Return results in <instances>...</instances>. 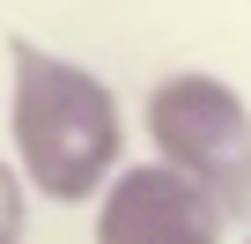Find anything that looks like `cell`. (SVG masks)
Wrapping results in <instances>:
<instances>
[{
    "label": "cell",
    "mask_w": 251,
    "mask_h": 244,
    "mask_svg": "<svg viewBox=\"0 0 251 244\" xmlns=\"http://www.w3.org/2000/svg\"><path fill=\"white\" fill-rule=\"evenodd\" d=\"M8 141L23 156V185L37 200H103L111 178L126 170V118L103 74L45 52V45H8Z\"/></svg>",
    "instance_id": "6da1fadb"
},
{
    "label": "cell",
    "mask_w": 251,
    "mask_h": 244,
    "mask_svg": "<svg viewBox=\"0 0 251 244\" xmlns=\"http://www.w3.org/2000/svg\"><path fill=\"white\" fill-rule=\"evenodd\" d=\"M244 244H251V237H244Z\"/></svg>",
    "instance_id": "5b68a950"
},
{
    "label": "cell",
    "mask_w": 251,
    "mask_h": 244,
    "mask_svg": "<svg viewBox=\"0 0 251 244\" xmlns=\"http://www.w3.org/2000/svg\"><path fill=\"white\" fill-rule=\"evenodd\" d=\"M96 244H222V215L163 163H126L96 200Z\"/></svg>",
    "instance_id": "3957f363"
},
{
    "label": "cell",
    "mask_w": 251,
    "mask_h": 244,
    "mask_svg": "<svg viewBox=\"0 0 251 244\" xmlns=\"http://www.w3.org/2000/svg\"><path fill=\"white\" fill-rule=\"evenodd\" d=\"M141 118H148L155 163L177 170L185 185H200L222 222L251 215V104L222 74H200V67L163 74L148 89Z\"/></svg>",
    "instance_id": "7a4b0ae2"
},
{
    "label": "cell",
    "mask_w": 251,
    "mask_h": 244,
    "mask_svg": "<svg viewBox=\"0 0 251 244\" xmlns=\"http://www.w3.org/2000/svg\"><path fill=\"white\" fill-rule=\"evenodd\" d=\"M30 237V185L15 163H0V244H23Z\"/></svg>",
    "instance_id": "277c9868"
}]
</instances>
